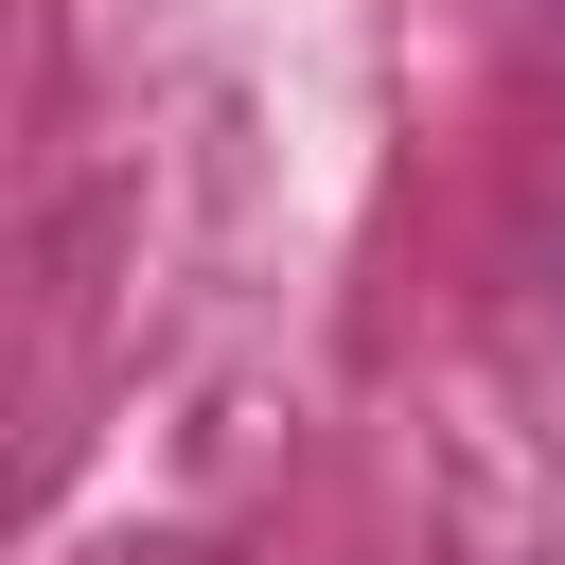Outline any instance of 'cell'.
Wrapping results in <instances>:
<instances>
[]
</instances>
